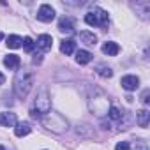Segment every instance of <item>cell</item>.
<instances>
[{
  "mask_svg": "<svg viewBox=\"0 0 150 150\" xmlns=\"http://www.w3.org/2000/svg\"><path fill=\"white\" fill-rule=\"evenodd\" d=\"M41 120H42V125H44L48 131L55 132V134H62V132H65L67 127H69V122H67L60 113H57V111H50V113L42 115Z\"/></svg>",
  "mask_w": 150,
  "mask_h": 150,
  "instance_id": "3",
  "label": "cell"
},
{
  "mask_svg": "<svg viewBox=\"0 0 150 150\" xmlns=\"http://www.w3.org/2000/svg\"><path fill=\"white\" fill-rule=\"evenodd\" d=\"M34 85V72L32 71H18L16 72V78H14V92L20 99H25L28 96V92L32 90Z\"/></svg>",
  "mask_w": 150,
  "mask_h": 150,
  "instance_id": "1",
  "label": "cell"
},
{
  "mask_svg": "<svg viewBox=\"0 0 150 150\" xmlns=\"http://www.w3.org/2000/svg\"><path fill=\"white\" fill-rule=\"evenodd\" d=\"M108 21H110L108 13L103 11V9H99V7H96L94 11H90L88 14H85V23L90 25V27H103L104 28L108 25Z\"/></svg>",
  "mask_w": 150,
  "mask_h": 150,
  "instance_id": "5",
  "label": "cell"
},
{
  "mask_svg": "<svg viewBox=\"0 0 150 150\" xmlns=\"http://www.w3.org/2000/svg\"><path fill=\"white\" fill-rule=\"evenodd\" d=\"M92 53L90 51H87V50H80V51H76V62L80 64V65H85V64H88L90 60H92Z\"/></svg>",
  "mask_w": 150,
  "mask_h": 150,
  "instance_id": "14",
  "label": "cell"
},
{
  "mask_svg": "<svg viewBox=\"0 0 150 150\" xmlns=\"http://www.w3.org/2000/svg\"><path fill=\"white\" fill-rule=\"evenodd\" d=\"M58 30L60 32H65V34H72L74 32V21L71 18H62L58 21Z\"/></svg>",
  "mask_w": 150,
  "mask_h": 150,
  "instance_id": "10",
  "label": "cell"
},
{
  "mask_svg": "<svg viewBox=\"0 0 150 150\" xmlns=\"http://www.w3.org/2000/svg\"><path fill=\"white\" fill-rule=\"evenodd\" d=\"M6 44H7V48L16 50V48H21V46H23V39H21L20 35H9V37L6 39Z\"/></svg>",
  "mask_w": 150,
  "mask_h": 150,
  "instance_id": "17",
  "label": "cell"
},
{
  "mask_svg": "<svg viewBox=\"0 0 150 150\" xmlns=\"http://www.w3.org/2000/svg\"><path fill=\"white\" fill-rule=\"evenodd\" d=\"M120 85H122V88H125L127 92H132V90H136V88H138L139 80H138V76L127 74V76H124V78L120 80Z\"/></svg>",
  "mask_w": 150,
  "mask_h": 150,
  "instance_id": "7",
  "label": "cell"
},
{
  "mask_svg": "<svg viewBox=\"0 0 150 150\" xmlns=\"http://www.w3.org/2000/svg\"><path fill=\"white\" fill-rule=\"evenodd\" d=\"M60 51L64 55H72L74 51H76V42H74L72 39H64L62 44H60Z\"/></svg>",
  "mask_w": 150,
  "mask_h": 150,
  "instance_id": "13",
  "label": "cell"
},
{
  "mask_svg": "<svg viewBox=\"0 0 150 150\" xmlns=\"http://www.w3.org/2000/svg\"><path fill=\"white\" fill-rule=\"evenodd\" d=\"M115 150H131V145H129V141H120V143H117Z\"/></svg>",
  "mask_w": 150,
  "mask_h": 150,
  "instance_id": "23",
  "label": "cell"
},
{
  "mask_svg": "<svg viewBox=\"0 0 150 150\" xmlns=\"http://www.w3.org/2000/svg\"><path fill=\"white\" fill-rule=\"evenodd\" d=\"M88 108L97 117L108 115V110H110V99H108V96L103 90L94 88V94H90V97H88Z\"/></svg>",
  "mask_w": 150,
  "mask_h": 150,
  "instance_id": "2",
  "label": "cell"
},
{
  "mask_svg": "<svg viewBox=\"0 0 150 150\" xmlns=\"http://www.w3.org/2000/svg\"><path fill=\"white\" fill-rule=\"evenodd\" d=\"M42 62V55L41 53H35L34 55V64H41Z\"/></svg>",
  "mask_w": 150,
  "mask_h": 150,
  "instance_id": "25",
  "label": "cell"
},
{
  "mask_svg": "<svg viewBox=\"0 0 150 150\" xmlns=\"http://www.w3.org/2000/svg\"><path fill=\"white\" fill-rule=\"evenodd\" d=\"M148 120H150V111L148 110H141V111L136 113V122H138L139 127H146Z\"/></svg>",
  "mask_w": 150,
  "mask_h": 150,
  "instance_id": "15",
  "label": "cell"
},
{
  "mask_svg": "<svg viewBox=\"0 0 150 150\" xmlns=\"http://www.w3.org/2000/svg\"><path fill=\"white\" fill-rule=\"evenodd\" d=\"M97 74H99V76H103V78H111L113 76V71L110 67H106V65H99L97 67Z\"/></svg>",
  "mask_w": 150,
  "mask_h": 150,
  "instance_id": "20",
  "label": "cell"
},
{
  "mask_svg": "<svg viewBox=\"0 0 150 150\" xmlns=\"http://www.w3.org/2000/svg\"><path fill=\"white\" fill-rule=\"evenodd\" d=\"M34 106L35 110L32 111V115H46L51 111V97H50V92L46 88H41L35 96V101H34Z\"/></svg>",
  "mask_w": 150,
  "mask_h": 150,
  "instance_id": "4",
  "label": "cell"
},
{
  "mask_svg": "<svg viewBox=\"0 0 150 150\" xmlns=\"http://www.w3.org/2000/svg\"><path fill=\"white\" fill-rule=\"evenodd\" d=\"M148 96H150V90H148V88H146V90H143V94H141V103H143V104H148V103H150Z\"/></svg>",
  "mask_w": 150,
  "mask_h": 150,
  "instance_id": "24",
  "label": "cell"
},
{
  "mask_svg": "<svg viewBox=\"0 0 150 150\" xmlns=\"http://www.w3.org/2000/svg\"><path fill=\"white\" fill-rule=\"evenodd\" d=\"M0 150H6V148H4V146H2V145H0Z\"/></svg>",
  "mask_w": 150,
  "mask_h": 150,
  "instance_id": "27",
  "label": "cell"
},
{
  "mask_svg": "<svg viewBox=\"0 0 150 150\" xmlns=\"http://www.w3.org/2000/svg\"><path fill=\"white\" fill-rule=\"evenodd\" d=\"M30 131H32V127H30L28 122H18L16 127H14V134H16L18 138H23V136L30 134Z\"/></svg>",
  "mask_w": 150,
  "mask_h": 150,
  "instance_id": "12",
  "label": "cell"
},
{
  "mask_svg": "<svg viewBox=\"0 0 150 150\" xmlns=\"http://www.w3.org/2000/svg\"><path fill=\"white\" fill-rule=\"evenodd\" d=\"M80 39H81L85 44H90V46H94V44L97 42V35L92 34V32H80Z\"/></svg>",
  "mask_w": 150,
  "mask_h": 150,
  "instance_id": "18",
  "label": "cell"
},
{
  "mask_svg": "<svg viewBox=\"0 0 150 150\" xmlns=\"http://www.w3.org/2000/svg\"><path fill=\"white\" fill-rule=\"evenodd\" d=\"M51 44H53V39H51V35H48V34H42V35H39V37H37V48H41L42 51H48V50H51Z\"/></svg>",
  "mask_w": 150,
  "mask_h": 150,
  "instance_id": "9",
  "label": "cell"
},
{
  "mask_svg": "<svg viewBox=\"0 0 150 150\" xmlns=\"http://www.w3.org/2000/svg\"><path fill=\"white\" fill-rule=\"evenodd\" d=\"M20 64H21V60H20L18 55H7V57L4 58V65L9 67V69H18Z\"/></svg>",
  "mask_w": 150,
  "mask_h": 150,
  "instance_id": "16",
  "label": "cell"
},
{
  "mask_svg": "<svg viewBox=\"0 0 150 150\" xmlns=\"http://www.w3.org/2000/svg\"><path fill=\"white\" fill-rule=\"evenodd\" d=\"M122 111L118 110V108H115V106H110V110H108V117L113 120V122H118V120H122Z\"/></svg>",
  "mask_w": 150,
  "mask_h": 150,
  "instance_id": "19",
  "label": "cell"
},
{
  "mask_svg": "<svg viewBox=\"0 0 150 150\" xmlns=\"http://www.w3.org/2000/svg\"><path fill=\"white\" fill-rule=\"evenodd\" d=\"M2 37H4V35H2V34H0V39H2Z\"/></svg>",
  "mask_w": 150,
  "mask_h": 150,
  "instance_id": "28",
  "label": "cell"
},
{
  "mask_svg": "<svg viewBox=\"0 0 150 150\" xmlns=\"http://www.w3.org/2000/svg\"><path fill=\"white\" fill-rule=\"evenodd\" d=\"M134 150H148L146 141H143V139H136V143H134Z\"/></svg>",
  "mask_w": 150,
  "mask_h": 150,
  "instance_id": "22",
  "label": "cell"
},
{
  "mask_svg": "<svg viewBox=\"0 0 150 150\" xmlns=\"http://www.w3.org/2000/svg\"><path fill=\"white\" fill-rule=\"evenodd\" d=\"M34 44H35V42H34L30 37H25V39H23V48H25V51H32V50H34Z\"/></svg>",
  "mask_w": 150,
  "mask_h": 150,
  "instance_id": "21",
  "label": "cell"
},
{
  "mask_svg": "<svg viewBox=\"0 0 150 150\" xmlns=\"http://www.w3.org/2000/svg\"><path fill=\"white\" fill-rule=\"evenodd\" d=\"M16 124H18V120H16L14 113H11V111L0 113V125H4V127H14Z\"/></svg>",
  "mask_w": 150,
  "mask_h": 150,
  "instance_id": "8",
  "label": "cell"
},
{
  "mask_svg": "<svg viewBox=\"0 0 150 150\" xmlns=\"http://www.w3.org/2000/svg\"><path fill=\"white\" fill-rule=\"evenodd\" d=\"M118 51H120V46H118L117 42H113V41H108V42L103 44V53H104V55L115 57V55H118Z\"/></svg>",
  "mask_w": 150,
  "mask_h": 150,
  "instance_id": "11",
  "label": "cell"
},
{
  "mask_svg": "<svg viewBox=\"0 0 150 150\" xmlns=\"http://www.w3.org/2000/svg\"><path fill=\"white\" fill-rule=\"evenodd\" d=\"M4 81H6V76H4L2 72H0V85H4Z\"/></svg>",
  "mask_w": 150,
  "mask_h": 150,
  "instance_id": "26",
  "label": "cell"
},
{
  "mask_svg": "<svg viewBox=\"0 0 150 150\" xmlns=\"http://www.w3.org/2000/svg\"><path fill=\"white\" fill-rule=\"evenodd\" d=\"M37 20L39 21H44V23H50L55 20V9L48 4H42L37 11Z\"/></svg>",
  "mask_w": 150,
  "mask_h": 150,
  "instance_id": "6",
  "label": "cell"
}]
</instances>
